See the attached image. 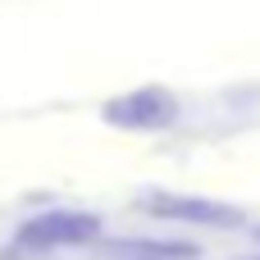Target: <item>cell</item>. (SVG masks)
I'll use <instances>...</instances> for the list:
<instances>
[{"label":"cell","mask_w":260,"mask_h":260,"mask_svg":"<svg viewBox=\"0 0 260 260\" xmlns=\"http://www.w3.org/2000/svg\"><path fill=\"white\" fill-rule=\"evenodd\" d=\"M174 114H178V101L160 87H142V91L114 96L105 105V119L119 123V128H165Z\"/></svg>","instance_id":"7a4b0ae2"},{"label":"cell","mask_w":260,"mask_h":260,"mask_svg":"<svg viewBox=\"0 0 260 260\" xmlns=\"http://www.w3.org/2000/svg\"><path fill=\"white\" fill-rule=\"evenodd\" d=\"M105 260H197V247L187 242H151V238H123L110 242Z\"/></svg>","instance_id":"277c9868"},{"label":"cell","mask_w":260,"mask_h":260,"mask_svg":"<svg viewBox=\"0 0 260 260\" xmlns=\"http://www.w3.org/2000/svg\"><path fill=\"white\" fill-rule=\"evenodd\" d=\"M96 233H101V219L87 210H46L18 229V242L23 247H78V242H91Z\"/></svg>","instance_id":"6da1fadb"},{"label":"cell","mask_w":260,"mask_h":260,"mask_svg":"<svg viewBox=\"0 0 260 260\" xmlns=\"http://www.w3.org/2000/svg\"><path fill=\"white\" fill-rule=\"evenodd\" d=\"M251 260H260V256H251Z\"/></svg>","instance_id":"5b68a950"},{"label":"cell","mask_w":260,"mask_h":260,"mask_svg":"<svg viewBox=\"0 0 260 260\" xmlns=\"http://www.w3.org/2000/svg\"><path fill=\"white\" fill-rule=\"evenodd\" d=\"M142 210H151V215H160V219H187V224H215V229L242 224V215H238L233 206L197 201V197H142Z\"/></svg>","instance_id":"3957f363"}]
</instances>
